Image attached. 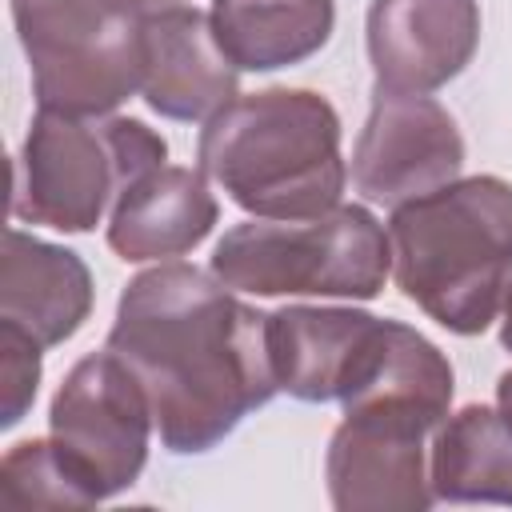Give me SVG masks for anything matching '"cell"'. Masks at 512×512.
<instances>
[{"instance_id": "obj_17", "label": "cell", "mask_w": 512, "mask_h": 512, "mask_svg": "<svg viewBox=\"0 0 512 512\" xmlns=\"http://www.w3.org/2000/svg\"><path fill=\"white\" fill-rule=\"evenodd\" d=\"M0 500L8 508H92L100 504L52 436H32L4 452Z\"/></svg>"}, {"instance_id": "obj_11", "label": "cell", "mask_w": 512, "mask_h": 512, "mask_svg": "<svg viewBox=\"0 0 512 512\" xmlns=\"http://www.w3.org/2000/svg\"><path fill=\"white\" fill-rule=\"evenodd\" d=\"M368 64L380 88L436 92L480 48L476 0H372L364 16Z\"/></svg>"}, {"instance_id": "obj_1", "label": "cell", "mask_w": 512, "mask_h": 512, "mask_svg": "<svg viewBox=\"0 0 512 512\" xmlns=\"http://www.w3.org/2000/svg\"><path fill=\"white\" fill-rule=\"evenodd\" d=\"M104 348L144 384L160 444L176 456L216 448L280 392L268 316L212 268L184 260H160L124 284Z\"/></svg>"}, {"instance_id": "obj_16", "label": "cell", "mask_w": 512, "mask_h": 512, "mask_svg": "<svg viewBox=\"0 0 512 512\" xmlns=\"http://www.w3.org/2000/svg\"><path fill=\"white\" fill-rule=\"evenodd\" d=\"M428 476L436 500L512 508V420L488 404H464L432 436Z\"/></svg>"}, {"instance_id": "obj_12", "label": "cell", "mask_w": 512, "mask_h": 512, "mask_svg": "<svg viewBox=\"0 0 512 512\" xmlns=\"http://www.w3.org/2000/svg\"><path fill=\"white\" fill-rule=\"evenodd\" d=\"M140 96L164 120L204 124L240 96V68L224 56L212 16L176 4L140 20Z\"/></svg>"}, {"instance_id": "obj_4", "label": "cell", "mask_w": 512, "mask_h": 512, "mask_svg": "<svg viewBox=\"0 0 512 512\" xmlns=\"http://www.w3.org/2000/svg\"><path fill=\"white\" fill-rule=\"evenodd\" d=\"M396 288L456 336H480L512 280V184L456 176L404 200L388 220Z\"/></svg>"}, {"instance_id": "obj_2", "label": "cell", "mask_w": 512, "mask_h": 512, "mask_svg": "<svg viewBox=\"0 0 512 512\" xmlns=\"http://www.w3.org/2000/svg\"><path fill=\"white\" fill-rule=\"evenodd\" d=\"M448 356L412 324H400L388 368L352 400L324 452L328 500L340 512H424L436 504L428 456L452 408Z\"/></svg>"}, {"instance_id": "obj_13", "label": "cell", "mask_w": 512, "mask_h": 512, "mask_svg": "<svg viewBox=\"0 0 512 512\" xmlns=\"http://www.w3.org/2000/svg\"><path fill=\"white\" fill-rule=\"evenodd\" d=\"M92 272L80 252L36 240L20 228L4 232L0 260V324L20 328L40 348H56L92 316Z\"/></svg>"}, {"instance_id": "obj_18", "label": "cell", "mask_w": 512, "mask_h": 512, "mask_svg": "<svg viewBox=\"0 0 512 512\" xmlns=\"http://www.w3.org/2000/svg\"><path fill=\"white\" fill-rule=\"evenodd\" d=\"M40 344L12 324H0V428H16L40 388Z\"/></svg>"}, {"instance_id": "obj_5", "label": "cell", "mask_w": 512, "mask_h": 512, "mask_svg": "<svg viewBox=\"0 0 512 512\" xmlns=\"http://www.w3.org/2000/svg\"><path fill=\"white\" fill-rule=\"evenodd\" d=\"M168 140L136 116H68L40 108L12 168V216L56 232H92L152 168Z\"/></svg>"}, {"instance_id": "obj_7", "label": "cell", "mask_w": 512, "mask_h": 512, "mask_svg": "<svg viewBox=\"0 0 512 512\" xmlns=\"http://www.w3.org/2000/svg\"><path fill=\"white\" fill-rule=\"evenodd\" d=\"M12 24L40 108L108 116L140 92V20L100 0H12Z\"/></svg>"}, {"instance_id": "obj_3", "label": "cell", "mask_w": 512, "mask_h": 512, "mask_svg": "<svg viewBox=\"0 0 512 512\" xmlns=\"http://www.w3.org/2000/svg\"><path fill=\"white\" fill-rule=\"evenodd\" d=\"M340 112L312 88L236 96L196 140V164L236 208L264 220H304L340 204L348 164Z\"/></svg>"}, {"instance_id": "obj_8", "label": "cell", "mask_w": 512, "mask_h": 512, "mask_svg": "<svg viewBox=\"0 0 512 512\" xmlns=\"http://www.w3.org/2000/svg\"><path fill=\"white\" fill-rule=\"evenodd\" d=\"M152 428L148 392L112 348L76 360L48 408V436L96 500H112L140 480Z\"/></svg>"}, {"instance_id": "obj_9", "label": "cell", "mask_w": 512, "mask_h": 512, "mask_svg": "<svg viewBox=\"0 0 512 512\" xmlns=\"http://www.w3.org/2000/svg\"><path fill=\"white\" fill-rule=\"evenodd\" d=\"M400 320L340 304H288L268 312V356L280 392L304 404L360 396L392 360Z\"/></svg>"}, {"instance_id": "obj_14", "label": "cell", "mask_w": 512, "mask_h": 512, "mask_svg": "<svg viewBox=\"0 0 512 512\" xmlns=\"http://www.w3.org/2000/svg\"><path fill=\"white\" fill-rule=\"evenodd\" d=\"M220 204L204 172L160 164L140 176L108 212V248L128 260H176L208 240Z\"/></svg>"}, {"instance_id": "obj_21", "label": "cell", "mask_w": 512, "mask_h": 512, "mask_svg": "<svg viewBox=\"0 0 512 512\" xmlns=\"http://www.w3.org/2000/svg\"><path fill=\"white\" fill-rule=\"evenodd\" d=\"M496 408L512 420V372H504V376L496 380Z\"/></svg>"}, {"instance_id": "obj_19", "label": "cell", "mask_w": 512, "mask_h": 512, "mask_svg": "<svg viewBox=\"0 0 512 512\" xmlns=\"http://www.w3.org/2000/svg\"><path fill=\"white\" fill-rule=\"evenodd\" d=\"M104 8H112L116 16H128V20H148L164 8H176V4H188V0H100Z\"/></svg>"}, {"instance_id": "obj_10", "label": "cell", "mask_w": 512, "mask_h": 512, "mask_svg": "<svg viewBox=\"0 0 512 512\" xmlns=\"http://www.w3.org/2000/svg\"><path fill=\"white\" fill-rule=\"evenodd\" d=\"M464 168V136L452 112L428 92H372L368 120L352 148V184L364 200L396 208L452 184Z\"/></svg>"}, {"instance_id": "obj_20", "label": "cell", "mask_w": 512, "mask_h": 512, "mask_svg": "<svg viewBox=\"0 0 512 512\" xmlns=\"http://www.w3.org/2000/svg\"><path fill=\"white\" fill-rule=\"evenodd\" d=\"M504 320H500V344L512 352V280H508V292H504Z\"/></svg>"}, {"instance_id": "obj_15", "label": "cell", "mask_w": 512, "mask_h": 512, "mask_svg": "<svg viewBox=\"0 0 512 512\" xmlns=\"http://www.w3.org/2000/svg\"><path fill=\"white\" fill-rule=\"evenodd\" d=\"M212 28L240 72H276L316 56L336 28V0H212Z\"/></svg>"}, {"instance_id": "obj_6", "label": "cell", "mask_w": 512, "mask_h": 512, "mask_svg": "<svg viewBox=\"0 0 512 512\" xmlns=\"http://www.w3.org/2000/svg\"><path fill=\"white\" fill-rule=\"evenodd\" d=\"M212 276L248 296L376 300L392 276V244L364 204L304 220L252 216L216 240Z\"/></svg>"}]
</instances>
